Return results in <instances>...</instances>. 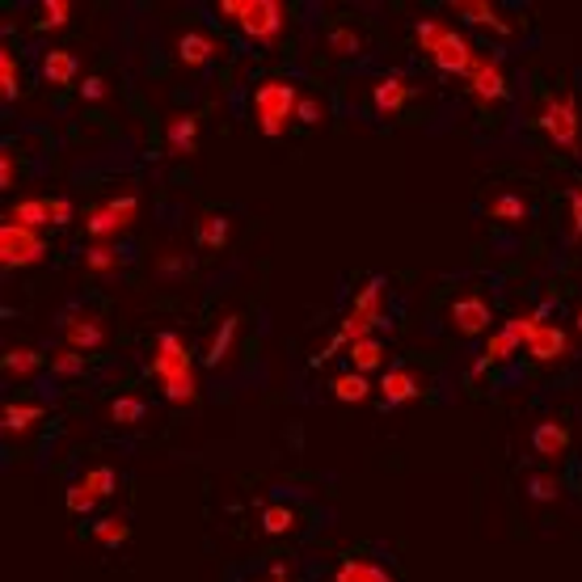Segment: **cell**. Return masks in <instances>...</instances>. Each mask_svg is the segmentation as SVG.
Returning a JSON list of instances; mask_svg holds the SVG:
<instances>
[{"instance_id":"cell-30","label":"cell","mask_w":582,"mask_h":582,"mask_svg":"<svg viewBox=\"0 0 582 582\" xmlns=\"http://www.w3.org/2000/svg\"><path fill=\"white\" fill-rule=\"evenodd\" d=\"M0 367L9 372V376H17V380H26V376H35L42 367V354L30 347H9L0 354Z\"/></svg>"},{"instance_id":"cell-23","label":"cell","mask_w":582,"mask_h":582,"mask_svg":"<svg viewBox=\"0 0 582 582\" xmlns=\"http://www.w3.org/2000/svg\"><path fill=\"white\" fill-rule=\"evenodd\" d=\"M329 582H397V579H392V570L380 566L376 557H342Z\"/></svg>"},{"instance_id":"cell-17","label":"cell","mask_w":582,"mask_h":582,"mask_svg":"<svg viewBox=\"0 0 582 582\" xmlns=\"http://www.w3.org/2000/svg\"><path fill=\"white\" fill-rule=\"evenodd\" d=\"M414 397H423V376L414 372V367H388L385 376H380V401H385L388 410L392 405H405V401H414Z\"/></svg>"},{"instance_id":"cell-42","label":"cell","mask_w":582,"mask_h":582,"mask_svg":"<svg viewBox=\"0 0 582 582\" xmlns=\"http://www.w3.org/2000/svg\"><path fill=\"white\" fill-rule=\"evenodd\" d=\"M13 182H17V160L9 148H0V191H9Z\"/></svg>"},{"instance_id":"cell-15","label":"cell","mask_w":582,"mask_h":582,"mask_svg":"<svg viewBox=\"0 0 582 582\" xmlns=\"http://www.w3.org/2000/svg\"><path fill=\"white\" fill-rule=\"evenodd\" d=\"M102 342H106V321L93 309H80L64 321V347H73L85 354V350H98Z\"/></svg>"},{"instance_id":"cell-26","label":"cell","mask_w":582,"mask_h":582,"mask_svg":"<svg viewBox=\"0 0 582 582\" xmlns=\"http://www.w3.org/2000/svg\"><path fill=\"white\" fill-rule=\"evenodd\" d=\"M194 241L203 249H224L229 245V216L224 211H203L194 220Z\"/></svg>"},{"instance_id":"cell-13","label":"cell","mask_w":582,"mask_h":582,"mask_svg":"<svg viewBox=\"0 0 582 582\" xmlns=\"http://www.w3.org/2000/svg\"><path fill=\"white\" fill-rule=\"evenodd\" d=\"M414 98H418V85L405 77L401 68H392V73H385V77H376V85H372V111H376L380 118H397Z\"/></svg>"},{"instance_id":"cell-2","label":"cell","mask_w":582,"mask_h":582,"mask_svg":"<svg viewBox=\"0 0 582 582\" xmlns=\"http://www.w3.org/2000/svg\"><path fill=\"white\" fill-rule=\"evenodd\" d=\"M385 325V279L380 274H372L359 292H354V300H350L347 316L338 321V329H334V338L325 342V350L312 359L316 367L329 359V354H338V350L354 347V342H363V338H376V329Z\"/></svg>"},{"instance_id":"cell-28","label":"cell","mask_w":582,"mask_h":582,"mask_svg":"<svg viewBox=\"0 0 582 582\" xmlns=\"http://www.w3.org/2000/svg\"><path fill=\"white\" fill-rule=\"evenodd\" d=\"M329 392H334V401H347V405H359V401H367L372 397V380L363 376V372H338L334 380H329Z\"/></svg>"},{"instance_id":"cell-14","label":"cell","mask_w":582,"mask_h":582,"mask_svg":"<svg viewBox=\"0 0 582 582\" xmlns=\"http://www.w3.org/2000/svg\"><path fill=\"white\" fill-rule=\"evenodd\" d=\"M173 55H178L182 68L198 73V68H207L211 60L224 55V42L216 39V35H207V30H186V35L178 39V47H173Z\"/></svg>"},{"instance_id":"cell-43","label":"cell","mask_w":582,"mask_h":582,"mask_svg":"<svg viewBox=\"0 0 582 582\" xmlns=\"http://www.w3.org/2000/svg\"><path fill=\"white\" fill-rule=\"evenodd\" d=\"M80 98H85V102H102V98H106V80H102V77H85V80H80Z\"/></svg>"},{"instance_id":"cell-1","label":"cell","mask_w":582,"mask_h":582,"mask_svg":"<svg viewBox=\"0 0 582 582\" xmlns=\"http://www.w3.org/2000/svg\"><path fill=\"white\" fill-rule=\"evenodd\" d=\"M148 372H153V380L160 385L169 405H194V401H198L194 359L182 334H173V329H160V334H156V350H153Z\"/></svg>"},{"instance_id":"cell-3","label":"cell","mask_w":582,"mask_h":582,"mask_svg":"<svg viewBox=\"0 0 582 582\" xmlns=\"http://www.w3.org/2000/svg\"><path fill=\"white\" fill-rule=\"evenodd\" d=\"M414 42H418V51L430 60V68L443 73V77H465L468 68H473V60H477V51H473L465 30L448 26L443 17H423L414 26Z\"/></svg>"},{"instance_id":"cell-35","label":"cell","mask_w":582,"mask_h":582,"mask_svg":"<svg viewBox=\"0 0 582 582\" xmlns=\"http://www.w3.org/2000/svg\"><path fill=\"white\" fill-rule=\"evenodd\" d=\"M22 93V73H17V55L9 47H0V102H17Z\"/></svg>"},{"instance_id":"cell-39","label":"cell","mask_w":582,"mask_h":582,"mask_svg":"<svg viewBox=\"0 0 582 582\" xmlns=\"http://www.w3.org/2000/svg\"><path fill=\"white\" fill-rule=\"evenodd\" d=\"M55 376H77V372H85V354L73 347H60L55 354H51V363H47Z\"/></svg>"},{"instance_id":"cell-22","label":"cell","mask_w":582,"mask_h":582,"mask_svg":"<svg viewBox=\"0 0 582 582\" xmlns=\"http://www.w3.org/2000/svg\"><path fill=\"white\" fill-rule=\"evenodd\" d=\"M566 448H570V427L561 423V418H548L541 427L532 430V452L541 456V461H561L566 456Z\"/></svg>"},{"instance_id":"cell-18","label":"cell","mask_w":582,"mask_h":582,"mask_svg":"<svg viewBox=\"0 0 582 582\" xmlns=\"http://www.w3.org/2000/svg\"><path fill=\"white\" fill-rule=\"evenodd\" d=\"M42 418H47V405H39V401H4V410H0V430H4L9 439H22V435H30V430L39 427Z\"/></svg>"},{"instance_id":"cell-32","label":"cell","mask_w":582,"mask_h":582,"mask_svg":"<svg viewBox=\"0 0 582 582\" xmlns=\"http://www.w3.org/2000/svg\"><path fill=\"white\" fill-rule=\"evenodd\" d=\"M73 22V4L68 0H42L39 4V17H35V30L39 35H55Z\"/></svg>"},{"instance_id":"cell-24","label":"cell","mask_w":582,"mask_h":582,"mask_svg":"<svg viewBox=\"0 0 582 582\" xmlns=\"http://www.w3.org/2000/svg\"><path fill=\"white\" fill-rule=\"evenodd\" d=\"M198 144V115H173L165 122V148L169 156H191Z\"/></svg>"},{"instance_id":"cell-38","label":"cell","mask_w":582,"mask_h":582,"mask_svg":"<svg viewBox=\"0 0 582 582\" xmlns=\"http://www.w3.org/2000/svg\"><path fill=\"white\" fill-rule=\"evenodd\" d=\"M329 115V106H325V98L321 93H300V106H296V118L305 122V127H321Z\"/></svg>"},{"instance_id":"cell-27","label":"cell","mask_w":582,"mask_h":582,"mask_svg":"<svg viewBox=\"0 0 582 582\" xmlns=\"http://www.w3.org/2000/svg\"><path fill=\"white\" fill-rule=\"evenodd\" d=\"M106 418H111V427H135V423L148 418V401L135 397V392H122L106 405Z\"/></svg>"},{"instance_id":"cell-19","label":"cell","mask_w":582,"mask_h":582,"mask_svg":"<svg viewBox=\"0 0 582 582\" xmlns=\"http://www.w3.org/2000/svg\"><path fill=\"white\" fill-rule=\"evenodd\" d=\"M519 350H523V342H519V329H515V316H510L499 334L486 338V350H481V359L473 363V372H481V367H499V363H506V359H515Z\"/></svg>"},{"instance_id":"cell-25","label":"cell","mask_w":582,"mask_h":582,"mask_svg":"<svg viewBox=\"0 0 582 582\" xmlns=\"http://www.w3.org/2000/svg\"><path fill=\"white\" fill-rule=\"evenodd\" d=\"M236 329H241L236 312H229V316L216 325V334L207 338V350H203V363H207V367H220V363L229 359V350H233V342H236Z\"/></svg>"},{"instance_id":"cell-7","label":"cell","mask_w":582,"mask_h":582,"mask_svg":"<svg viewBox=\"0 0 582 582\" xmlns=\"http://www.w3.org/2000/svg\"><path fill=\"white\" fill-rule=\"evenodd\" d=\"M515 329H519V342L528 350V359H536V363H561L570 354V338L557 321H548V309L515 316Z\"/></svg>"},{"instance_id":"cell-9","label":"cell","mask_w":582,"mask_h":582,"mask_svg":"<svg viewBox=\"0 0 582 582\" xmlns=\"http://www.w3.org/2000/svg\"><path fill=\"white\" fill-rule=\"evenodd\" d=\"M9 220L22 224V229H60V224H73V203L64 194H51V198H17L9 207Z\"/></svg>"},{"instance_id":"cell-40","label":"cell","mask_w":582,"mask_h":582,"mask_svg":"<svg viewBox=\"0 0 582 582\" xmlns=\"http://www.w3.org/2000/svg\"><path fill=\"white\" fill-rule=\"evenodd\" d=\"M528 494H532L536 503H557V499H561V486H557V477L536 473V477H528Z\"/></svg>"},{"instance_id":"cell-44","label":"cell","mask_w":582,"mask_h":582,"mask_svg":"<svg viewBox=\"0 0 582 582\" xmlns=\"http://www.w3.org/2000/svg\"><path fill=\"white\" fill-rule=\"evenodd\" d=\"M570 233L582 236V186L570 191Z\"/></svg>"},{"instance_id":"cell-29","label":"cell","mask_w":582,"mask_h":582,"mask_svg":"<svg viewBox=\"0 0 582 582\" xmlns=\"http://www.w3.org/2000/svg\"><path fill=\"white\" fill-rule=\"evenodd\" d=\"M347 359L354 372H363V376H372V372H380L388 363V350L380 347V338H363V342H354L347 347Z\"/></svg>"},{"instance_id":"cell-36","label":"cell","mask_w":582,"mask_h":582,"mask_svg":"<svg viewBox=\"0 0 582 582\" xmlns=\"http://www.w3.org/2000/svg\"><path fill=\"white\" fill-rule=\"evenodd\" d=\"M127 536H131V523H127L122 515H111V519H98V523H93V541H98V544H111V548H118Z\"/></svg>"},{"instance_id":"cell-21","label":"cell","mask_w":582,"mask_h":582,"mask_svg":"<svg viewBox=\"0 0 582 582\" xmlns=\"http://www.w3.org/2000/svg\"><path fill=\"white\" fill-rule=\"evenodd\" d=\"M39 73L47 85H73V80L80 77V60H77V51H68V47H51V51H42V60H39Z\"/></svg>"},{"instance_id":"cell-31","label":"cell","mask_w":582,"mask_h":582,"mask_svg":"<svg viewBox=\"0 0 582 582\" xmlns=\"http://www.w3.org/2000/svg\"><path fill=\"white\" fill-rule=\"evenodd\" d=\"M490 216L503 220V224H523L528 220V198L515 191H503L490 198Z\"/></svg>"},{"instance_id":"cell-12","label":"cell","mask_w":582,"mask_h":582,"mask_svg":"<svg viewBox=\"0 0 582 582\" xmlns=\"http://www.w3.org/2000/svg\"><path fill=\"white\" fill-rule=\"evenodd\" d=\"M448 321H452V329L461 338H481L494 325V309H490V300L481 292H461L452 300V309H448Z\"/></svg>"},{"instance_id":"cell-11","label":"cell","mask_w":582,"mask_h":582,"mask_svg":"<svg viewBox=\"0 0 582 582\" xmlns=\"http://www.w3.org/2000/svg\"><path fill=\"white\" fill-rule=\"evenodd\" d=\"M465 89L477 106H503L510 89H506V73L503 64H499V55H481L477 51L473 68L465 73Z\"/></svg>"},{"instance_id":"cell-34","label":"cell","mask_w":582,"mask_h":582,"mask_svg":"<svg viewBox=\"0 0 582 582\" xmlns=\"http://www.w3.org/2000/svg\"><path fill=\"white\" fill-rule=\"evenodd\" d=\"M258 523H262V532H267V536H287V532L296 528V510H292L287 503H267L262 506V519H258Z\"/></svg>"},{"instance_id":"cell-33","label":"cell","mask_w":582,"mask_h":582,"mask_svg":"<svg viewBox=\"0 0 582 582\" xmlns=\"http://www.w3.org/2000/svg\"><path fill=\"white\" fill-rule=\"evenodd\" d=\"M80 486L98 499V503H106L111 494L118 490V473L111 465H93V468H85V477H80Z\"/></svg>"},{"instance_id":"cell-45","label":"cell","mask_w":582,"mask_h":582,"mask_svg":"<svg viewBox=\"0 0 582 582\" xmlns=\"http://www.w3.org/2000/svg\"><path fill=\"white\" fill-rule=\"evenodd\" d=\"M160 271L169 274V271H186V258H178V254H165L160 258Z\"/></svg>"},{"instance_id":"cell-20","label":"cell","mask_w":582,"mask_h":582,"mask_svg":"<svg viewBox=\"0 0 582 582\" xmlns=\"http://www.w3.org/2000/svg\"><path fill=\"white\" fill-rule=\"evenodd\" d=\"M325 51H329L334 60H354V55H363V51H367L363 26H354V22H334V26L325 30Z\"/></svg>"},{"instance_id":"cell-5","label":"cell","mask_w":582,"mask_h":582,"mask_svg":"<svg viewBox=\"0 0 582 582\" xmlns=\"http://www.w3.org/2000/svg\"><path fill=\"white\" fill-rule=\"evenodd\" d=\"M536 127L544 131V140L557 148V153H579L582 148V106L574 89H557L548 93L536 111Z\"/></svg>"},{"instance_id":"cell-41","label":"cell","mask_w":582,"mask_h":582,"mask_svg":"<svg viewBox=\"0 0 582 582\" xmlns=\"http://www.w3.org/2000/svg\"><path fill=\"white\" fill-rule=\"evenodd\" d=\"M64 506H68V510H73V515H93V510H98V499H93V494H89V490H85V486H68V494H64Z\"/></svg>"},{"instance_id":"cell-10","label":"cell","mask_w":582,"mask_h":582,"mask_svg":"<svg viewBox=\"0 0 582 582\" xmlns=\"http://www.w3.org/2000/svg\"><path fill=\"white\" fill-rule=\"evenodd\" d=\"M47 258V245H42V233L35 229H22L13 220L0 224V267L4 271H26Z\"/></svg>"},{"instance_id":"cell-47","label":"cell","mask_w":582,"mask_h":582,"mask_svg":"<svg viewBox=\"0 0 582 582\" xmlns=\"http://www.w3.org/2000/svg\"><path fill=\"white\" fill-rule=\"evenodd\" d=\"M574 325H579V334H582V305H579V312H574Z\"/></svg>"},{"instance_id":"cell-16","label":"cell","mask_w":582,"mask_h":582,"mask_svg":"<svg viewBox=\"0 0 582 582\" xmlns=\"http://www.w3.org/2000/svg\"><path fill=\"white\" fill-rule=\"evenodd\" d=\"M448 9H452L461 22H468V26H481V30H494V35H510V30H515L503 13H499L494 0H452Z\"/></svg>"},{"instance_id":"cell-6","label":"cell","mask_w":582,"mask_h":582,"mask_svg":"<svg viewBox=\"0 0 582 582\" xmlns=\"http://www.w3.org/2000/svg\"><path fill=\"white\" fill-rule=\"evenodd\" d=\"M296 106H300V93L287 77H267L254 89V122L267 140L287 135V127L296 122Z\"/></svg>"},{"instance_id":"cell-8","label":"cell","mask_w":582,"mask_h":582,"mask_svg":"<svg viewBox=\"0 0 582 582\" xmlns=\"http://www.w3.org/2000/svg\"><path fill=\"white\" fill-rule=\"evenodd\" d=\"M135 211H140V198L131 191L115 194V198H102V203H93L89 207V216H85V233L93 245H111L118 233H127L131 224H135Z\"/></svg>"},{"instance_id":"cell-46","label":"cell","mask_w":582,"mask_h":582,"mask_svg":"<svg viewBox=\"0 0 582 582\" xmlns=\"http://www.w3.org/2000/svg\"><path fill=\"white\" fill-rule=\"evenodd\" d=\"M271 582H287V570H283V566H274V570H271Z\"/></svg>"},{"instance_id":"cell-37","label":"cell","mask_w":582,"mask_h":582,"mask_svg":"<svg viewBox=\"0 0 582 582\" xmlns=\"http://www.w3.org/2000/svg\"><path fill=\"white\" fill-rule=\"evenodd\" d=\"M85 267L93 274L118 271V249L115 245H89V249H85Z\"/></svg>"},{"instance_id":"cell-4","label":"cell","mask_w":582,"mask_h":582,"mask_svg":"<svg viewBox=\"0 0 582 582\" xmlns=\"http://www.w3.org/2000/svg\"><path fill=\"white\" fill-rule=\"evenodd\" d=\"M216 13L258 47H271L287 26V4L279 0H216Z\"/></svg>"}]
</instances>
